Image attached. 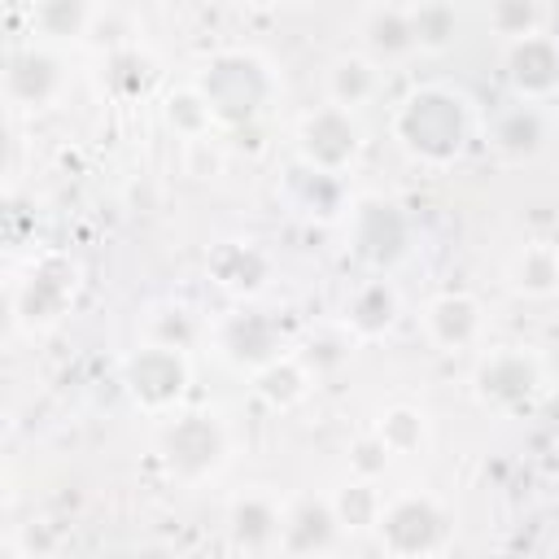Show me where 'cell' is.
Listing matches in <instances>:
<instances>
[{
	"instance_id": "cell-24",
	"label": "cell",
	"mask_w": 559,
	"mask_h": 559,
	"mask_svg": "<svg viewBox=\"0 0 559 559\" xmlns=\"http://www.w3.org/2000/svg\"><path fill=\"white\" fill-rule=\"evenodd\" d=\"M87 17V4L83 0H39V26L48 35H74Z\"/></svg>"
},
{
	"instance_id": "cell-13",
	"label": "cell",
	"mask_w": 559,
	"mask_h": 559,
	"mask_svg": "<svg viewBox=\"0 0 559 559\" xmlns=\"http://www.w3.org/2000/svg\"><path fill=\"white\" fill-rule=\"evenodd\" d=\"M515 288L520 293H533V297H546L559 288V249L550 245H528L520 258H515Z\"/></svg>"
},
{
	"instance_id": "cell-5",
	"label": "cell",
	"mask_w": 559,
	"mask_h": 559,
	"mask_svg": "<svg viewBox=\"0 0 559 559\" xmlns=\"http://www.w3.org/2000/svg\"><path fill=\"white\" fill-rule=\"evenodd\" d=\"M441 528H445V515L432 498H397L380 511V537L393 546V550H428L441 542Z\"/></svg>"
},
{
	"instance_id": "cell-25",
	"label": "cell",
	"mask_w": 559,
	"mask_h": 559,
	"mask_svg": "<svg viewBox=\"0 0 559 559\" xmlns=\"http://www.w3.org/2000/svg\"><path fill=\"white\" fill-rule=\"evenodd\" d=\"M376 493L367 489V485H349L336 502H332V511H336V520L341 524H371V515H376Z\"/></svg>"
},
{
	"instance_id": "cell-2",
	"label": "cell",
	"mask_w": 559,
	"mask_h": 559,
	"mask_svg": "<svg viewBox=\"0 0 559 559\" xmlns=\"http://www.w3.org/2000/svg\"><path fill=\"white\" fill-rule=\"evenodd\" d=\"M197 92L205 96V105L214 109V118H223V122H245V118H253L258 105L266 100L271 79H266V70H262L253 57H245V52H223V57H214V61L205 66Z\"/></svg>"
},
{
	"instance_id": "cell-8",
	"label": "cell",
	"mask_w": 559,
	"mask_h": 559,
	"mask_svg": "<svg viewBox=\"0 0 559 559\" xmlns=\"http://www.w3.org/2000/svg\"><path fill=\"white\" fill-rule=\"evenodd\" d=\"M218 454H223V432H218V424H210L205 415H192V419L175 424L170 437H166V459H170V467H179V472H188V476L210 472V467L218 463Z\"/></svg>"
},
{
	"instance_id": "cell-18",
	"label": "cell",
	"mask_w": 559,
	"mask_h": 559,
	"mask_svg": "<svg viewBox=\"0 0 559 559\" xmlns=\"http://www.w3.org/2000/svg\"><path fill=\"white\" fill-rule=\"evenodd\" d=\"M380 441L393 450V454H411V450H419L424 445V437H428V428H424V415L419 411H411V406H393L389 415H380Z\"/></svg>"
},
{
	"instance_id": "cell-1",
	"label": "cell",
	"mask_w": 559,
	"mask_h": 559,
	"mask_svg": "<svg viewBox=\"0 0 559 559\" xmlns=\"http://www.w3.org/2000/svg\"><path fill=\"white\" fill-rule=\"evenodd\" d=\"M397 140L428 162H450L467 140V100L445 87H419L393 118Z\"/></svg>"
},
{
	"instance_id": "cell-26",
	"label": "cell",
	"mask_w": 559,
	"mask_h": 559,
	"mask_svg": "<svg viewBox=\"0 0 559 559\" xmlns=\"http://www.w3.org/2000/svg\"><path fill=\"white\" fill-rule=\"evenodd\" d=\"M389 454H393V450H389V445H384V441H380V432H376V437H367V441H358V445H354V463H358V472H367V476H371V472H380V467H384V459H389Z\"/></svg>"
},
{
	"instance_id": "cell-7",
	"label": "cell",
	"mask_w": 559,
	"mask_h": 559,
	"mask_svg": "<svg viewBox=\"0 0 559 559\" xmlns=\"http://www.w3.org/2000/svg\"><path fill=\"white\" fill-rule=\"evenodd\" d=\"M507 66H511V83L524 96H555L559 92V48L550 39H542V35L515 39Z\"/></svg>"
},
{
	"instance_id": "cell-22",
	"label": "cell",
	"mask_w": 559,
	"mask_h": 559,
	"mask_svg": "<svg viewBox=\"0 0 559 559\" xmlns=\"http://www.w3.org/2000/svg\"><path fill=\"white\" fill-rule=\"evenodd\" d=\"M170 122L179 127V131H188V135H201L205 127H210V118H214V109L205 105V96L192 87V92H179V96H170Z\"/></svg>"
},
{
	"instance_id": "cell-10",
	"label": "cell",
	"mask_w": 559,
	"mask_h": 559,
	"mask_svg": "<svg viewBox=\"0 0 559 559\" xmlns=\"http://www.w3.org/2000/svg\"><path fill=\"white\" fill-rule=\"evenodd\" d=\"M376 87H380V70H376L371 61H362V57H341V61L332 66V74H328V92H332V100L345 105V109L371 100Z\"/></svg>"
},
{
	"instance_id": "cell-3",
	"label": "cell",
	"mask_w": 559,
	"mask_h": 559,
	"mask_svg": "<svg viewBox=\"0 0 559 559\" xmlns=\"http://www.w3.org/2000/svg\"><path fill=\"white\" fill-rule=\"evenodd\" d=\"M354 153H358V127L345 105L332 100L328 109H319L301 122V157L319 175H336Z\"/></svg>"
},
{
	"instance_id": "cell-4",
	"label": "cell",
	"mask_w": 559,
	"mask_h": 559,
	"mask_svg": "<svg viewBox=\"0 0 559 559\" xmlns=\"http://www.w3.org/2000/svg\"><path fill=\"white\" fill-rule=\"evenodd\" d=\"M537 384H542L537 358L524 354V349H498L476 371V393L489 406H520Z\"/></svg>"
},
{
	"instance_id": "cell-19",
	"label": "cell",
	"mask_w": 559,
	"mask_h": 559,
	"mask_svg": "<svg viewBox=\"0 0 559 559\" xmlns=\"http://www.w3.org/2000/svg\"><path fill=\"white\" fill-rule=\"evenodd\" d=\"M231 524H236V537L245 542V546H262V542H271L275 533H280V515H275V507L266 502V498H245L236 511H231Z\"/></svg>"
},
{
	"instance_id": "cell-14",
	"label": "cell",
	"mask_w": 559,
	"mask_h": 559,
	"mask_svg": "<svg viewBox=\"0 0 559 559\" xmlns=\"http://www.w3.org/2000/svg\"><path fill=\"white\" fill-rule=\"evenodd\" d=\"M367 44L384 57H402L415 48V26H411V13L402 9H376L367 17Z\"/></svg>"
},
{
	"instance_id": "cell-27",
	"label": "cell",
	"mask_w": 559,
	"mask_h": 559,
	"mask_svg": "<svg viewBox=\"0 0 559 559\" xmlns=\"http://www.w3.org/2000/svg\"><path fill=\"white\" fill-rule=\"evenodd\" d=\"M245 4H271V0H245Z\"/></svg>"
},
{
	"instance_id": "cell-21",
	"label": "cell",
	"mask_w": 559,
	"mask_h": 559,
	"mask_svg": "<svg viewBox=\"0 0 559 559\" xmlns=\"http://www.w3.org/2000/svg\"><path fill=\"white\" fill-rule=\"evenodd\" d=\"M498 148H507V153H533L537 144H542V118L533 114V109H511L502 122H498Z\"/></svg>"
},
{
	"instance_id": "cell-20",
	"label": "cell",
	"mask_w": 559,
	"mask_h": 559,
	"mask_svg": "<svg viewBox=\"0 0 559 559\" xmlns=\"http://www.w3.org/2000/svg\"><path fill=\"white\" fill-rule=\"evenodd\" d=\"M411 26H415V48H445L454 39V9L441 0H428L411 13Z\"/></svg>"
},
{
	"instance_id": "cell-11",
	"label": "cell",
	"mask_w": 559,
	"mask_h": 559,
	"mask_svg": "<svg viewBox=\"0 0 559 559\" xmlns=\"http://www.w3.org/2000/svg\"><path fill=\"white\" fill-rule=\"evenodd\" d=\"M336 524H341V520H336L332 507L301 502V507L284 520V546H288V550H314V546H328Z\"/></svg>"
},
{
	"instance_id": "cell-17",
	"label": "cell",
	"mask_w": 559,
	"mask_h": 559,
	"mask_svg": "<svg viewBox=\"0 0 559 559\" xmlns=\"http://www.w3.org/2000/svg\"><path fill=\"white\" fill-rule=\"evenodd\" d=\"M310 389V376L301 371V362L297 358H271L262 371H258V393L266 397V402H275V406H288V402H297L301 393Z\"/></svg>"
},
{
	"instance_id": "cell-6",
	"label": "cell",
	"mask_w": 559,
	"mask_h": 559,
	"mask_svg": "<svg viewBox=\"0 0 559 559\" xmlns=\"http://www.w3.org/2000/svg\"><path fill=\"white\" fill-rule=\"evenodd\" d=\"M127 380L144 406H166L183 389V358L170 345H148L140 358H131Z\"/></svg>"
},
{
	"instance_id": "cell-28",
	"label": "cell",
	"mask_w": 559,
	"mask_h": 559,
	"mask_svg": "<svg viewBox=\"0 0 559 559\" xmlns=\"http://www.w3.org/2000/svg\"><path fill=\"white\" fill-rule=\"evenodd\" d=\"M555 114H559V105H555Z\"/></svg>"
},
{
	"instance_id": "cell-9",
	"label": "cell",
	"mask_w": 559,
	"mask_h": 559,
	"mask_svg": "<svg viewBox=\"0 0 559 559\" xmlns=\"http://www.w3.org/2000/svg\"><path fill=\"white\" fill-rule=\"evenodd\" d=\"M424 328H428V336H432L437 345L463 349V345H472L476 332H480V306H476L472 297H463V293H445V297H437V301L424 310Z\"/></svg>"
},
{
	"instance_id": "cell-12",
	"label": "cell",
	"mask_w": 559,
	"mask_h": 559,
	"mask_svg": "<svg viewBox=\"0 0 559 559\" xmlns=\"http://www.w3.org/2000/svg\"><path fill=\"white\" fill-rule=\"evenodd\" d=\"M393 314H397V297H393V288L389 284H362L358 293H354V301H349V323H354V332H362V336H376V332H384L389 323H393Z\"/></svg>"
},
{
	"instance_id": "cell-23",
	"label": "cell",
	"mask_w": 559,
	"mask_h": 559,
	"mask_svg": "<svg viewBox=\"0 0 559 559\" xmlns=\"http://www.w3.org/2000/svg\"><path fill=\"white\" fill-rule=\"evenodd\" d=\"M489 22H493V31L524 39V35H533V26H537V4H533V0H498L493 13H489Z\"/></svg>"
},
{
	"instance_id": "cell-16",
	"label": "cell",
	"mask_w": 559,
	"mask_h": 559,
	"mask_svg": "<svg viewBox=\"0 0 559 559\" xmlns=\"http://www.w3.org/2000/svg\"><path fill=\"white\" fill-rule=\"evenodd\" d=\"M214 275L218 284L227 288H240V293H253L266 275V258L258 249H245V245H227L218 258H214Z\"/></svg>"
},
{
	"instance_id": "cell-15",
	"label": "cell",
	"mask_w": 559,
	"mask_h": 559,
	"mask_svg": "<svg viewBox=\"0 0 559 559\" xmlns=\"http://www.w3.org/2000/svg\"><path fill=\"white\" fill-rule=\"evenodd\" d=\"M223 349L236 362H271V328L262 319H253V314L231 319L223 328Z\"/></svg>"
}]
</instances>
